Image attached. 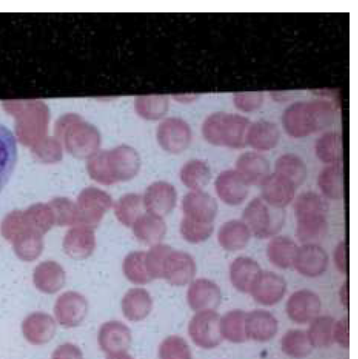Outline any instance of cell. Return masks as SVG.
Masks as SVG:
<instances>
[{"label": "cell", "mask_w": 358, "mask_h": 359, "mask_svg": "<svg viewBox=\"0 0 358 359\" xmlns=\"http://www.w3.org/2000/svg\"><path fill=\"white\" fill-rule=\"evenodd\" d=\"M260 187L261 198L275 208L284 209L295 197L296 187L275 172L270 174Z\"/></svg>", "instance_id": "obj_19"}, {"label": "cell", "mask_w": 358, "mask_h": 359, "mask_svg": "<svg viewBox=\"0 0 358 359\" xmlns=\"http://www.w3.org/2000/svg\"><path fill=\"white\" fill-rule=\"evenodd\" d=\"M339 296H340V302H341L342 304L343 305V306L345 308H347L349 299H348L347 283L346 281H345L340 287V292H339Z\"/></svg>", "instance_id": "obj_47"}, {"label": "cell", "mask_w": 358, "mask_h": 359, "mask_svg": "<svg viewBox=\"0 0 358 359\" xmlns=\"http://www.w3.org/2000/svg\"><path fill=\"white\" fill-rule=\"evenodd\" d=\"M279 137V130L275 123L260 120L248 127L246 143L256 150L268 151L277 146Z\"/></svg>", "instance_id": "obj_28"}, {"label": "cell", "mask_w": 358, "mask_h": 359, "mask_svg": "<svg viewBox=\"0 0 358 359\" xmlns=\"http://www.w3.org/2000/svg\"><path fill=\"white\" fill-rule=\"evenodd\" d=\"M246 313L232 310L220 318V332L223 338L233 343H241L247 339L245 331Z\"/></svg>", "instance_id": "obj_37"}, {"label": "cell", "mask_w": 358, "mask_h": 359, "mask_svg": "<svg viewBox=\"0 0 358 359\" xmlns=\"http://www.w3.org/2000/svg\"><path fill=\"white\" fill-rule=\"evenodd\" d=\"M244 222L251 233L258 238L274 237L284 221L283 209L266 203L261 197L252 199L244 208Z\"/></svg>", "instance_id": "obj_5"}, {"label": "cell", "mask_w": 358, "mask_h": 359, "mask_svg": "<svg viewBox=\"0 0 358 359\" xmlns=\"http://www.w3.org/2000/svg\"><path fill=\"white\" fill-rule=\"evenodd\" d=\"M73 135V147L77 155L91 158L98 151L100 137L93 125L86 122L77 123Z\"/></svg>", "instance_id": "obj_31"}, {"label": "cell", "mask_w": 358, "mask_h": 359, "mask_svg": "<svg viewBox=\"0 0 358 359\" xmlns=\"http://www.w3.org/2000/svg\"><path fill=\"white\" fill-rule=\"evenodd\" d=\"M334 112L333 105L326 100L298 102L284 111L282 124L290 136L304 137L328 126Z\"/></svg>", "instance_id": "obj_3"}, {"label": "cell", "mask_w": 358, "mask_h": 359, "mask_svg": "<svg viewBox=\"0 0 358 359\" xmlns=\"http://www.w3.org/2000/svg\"><path fill=\"white\" fill-rule=\"evenodd\" d=\"M312 345L307 332L300 330H291L286 332L281 340V348L289 356L303 358L312 351Z\"/></svg>", "instance_id": "obj_38"}, {"label": "cell", "mask_w": 358, "mask_h": 359, "mask_svg": "<svg viewBox=\"0 0 358 359\" xmlns=\"http://www.w3.org/2000/svg\"><path fill=\"white\" fill-rule=\"evenodd\" d=\"M296 237L303 244L316 243L326 235L329 203L314 191L301 193L293 204Z\"/></svg>", "instance_id": "obj_2"}, {"label": "cell", "mask_w": 358, "mask_h": 359, "mask_svg": "<svg viewBox=\"0 0 358 359\" xmlns=\"http://www.w3.org/2000/svg\"><path fill=\"white\" fill-rule=\"evenodd\" d=\"M221 300L219 286L206 278L193 281L187 292V301L190 307L195 311L214 310Z\"/></svg>", "instance_id": "obj_16"}, {"label": "cell", "mask_w": 358, "mask_h": 359, "mask_svg": "<svg viewBox=\"0 0 358 359\" xmlns=\"http://www.w3.org/2000/svg\"><path fill=\"white\" fill-rule=\"evenodd\" d=\"M22 329L27 341L34 345H41L52 339L56 325L53 318L48 313L34 312L24 319Z\"/></svg>", "instance_id": "obj_20"}, {"label": "cell", "mask_w": 358, "mask_h": 359, "mask_svg": "<svg viewBox=\"0 0 358 359\" xmlns=\"http://www.w3.org/2000/svg\"><path fill=\"white\" fill-rule=\"evenodd\" d=\"M329 257L325 250L317 243L298 246L293 266L306 277H317L327 269Z\"/></svg>", "instance_id": "obj_10"}, {"label": "cell", "mask_w": 358, "mask_h": 359, "mask_svg": "<svg viewBox=\"0 0 358 359\" xmlns=\"http://www.w3.org/2000/svg\"><path fill=\"white\" fill-rule=\"evenodd\" d=\"M182 208V219L204 224H213L218 212L215 198L202 190L192 191L185 194Z\"/></svg>", "instance_id": "obj_8"}, {"label": "cell", "mask_w": 358, "mask_h": 359, "mask_svg": "<svg viewBox=\"0 0 358 359\" xmlns=\"http://www.w3.org/2000/svg\"><path fill=\"white\" fill-rule=\"evenodd\" d=\"M317 184L326 198L337 201L345 194L344 170L342 163L330 164L319 172Z\"/></svg>", "instance_id": "obj_29"}, {"label": "cell", "mask_w": 358, "mask_h": 359, "mask_svg": "<svg viewBox=\"0 0 358 359\" xmlns=\"http://www.w3.org/2000/svg\"><path fill=\"white\" fill-rule=\"evenodd\" d=\"M274 172L286 178L297 188L303 184L306 179L307 167L298 156L288 153L277 159Z\"/></svg>", "instance_id": "obj_33"}, {"label": "cell", "mask_w": 358, "mask_h": 359, "mask_svg": "<svg viewBox=\"0 0 358 359\" xmlns=\"http://www.w3.org/2000/svg\"><path fill=\"white\" fill-rule=\"evenodd\" d=\"M180 177L183 184L187 188L193 191L201 190L210 182L211 169L202 160H190L181 168Z\"/></svg>", "instance_id": "obj_34"}, {"label": "cell", "mask_w": 358, "mask_h": 359, "mask_svg": "<svg viewBox=\"0 0 358 359\" xmlns=\"http://www.w3.org/2000/svg\"><path fill=\"white\" fill-rule=\"evenodd\" d=\"M263 100V94L258 91L237 93L233 96L235 107L241 111L247 112L259 109Z\"/></svg>", "instance_id": "obj_43"}, {"label": "cell", "mask_w": 358, "mask_h": 359, "mask_svg": "<svg viewBox=\"0 0 358 359\" xmlns=\"http://www.w3.org/2000/svg\"><path fill=\"white\" fill-rule=\"evenodd\" d=\"M131 330L119 320H109L100 327L98 342L101 350L107 354L126 352L131 346Z\"/></svg>", "instance_id": "obj_13"}, {"label": "cell", "mask_w": 358, "mask_h": 359, "mask_svg": "<svg viewBox=\"0 0 358 359\" xmlns=\"http://www.w3.org/2000/svg\"><path fill=\"white\" fill-rule=\"evenodd\" d=\"M196 271L195 261L190 254L171 248L161 263V278L171 285L182 286L192 280Z\"/></svg>", "instance_id": "obj_7"}, {"label": "cell", "mask_w": 358, "mask_h": 359, "mask_svg": "<svg viewBox=\"0 0 358 359\" xmlns=\"http://www.w3.org/2000/svg\"><path fill=\"white\" fill-rule=\"evenodd\" d=\"M88 303L86 298L77 292H68L58 300L54 313L58 322L65 327L80 325L86 316Z\"/></svg>", "instance_id": "obj_15"}, {"label": "cell", "mask_w": 358, "mask_h": 359, "mask_svg": "<svg viewBox=\"0 0 358 359\" xmlns=\"http://www.w3.org/2000/svg\"><path fill=\"white\" fill-rule=\"evenodd\" d=\"M18 158V143L13 130L0 121V191L8 182Z\"/></svg>", "instance_id": "obj_21"}, {"label": "cell", "mask_w": 358, "mask_h": 359, "mask_svg": "<svg viewBox=\"0 0 358 359\" xmlns=\"http://www.w3.org/2000/svg\"><path fill=\"white\" fill-rule=\"evenodd\" d=\"M133 233L140 242L155 245L164 238L166 225L162 217L147 211L133 225Z\"/></svg>", "instance_id": "obj_26"}, {"label": "cell", "mask_w": 358, "mask_h": 359, "mask_svg": "<svg viewBox=\"0 0 358 359\" xmlns=\"http://www.w3.org/2000/svg\"><path fill=\"white\" fill-rule=\"evenodd\" d=\"M51 359H84V355L79 347L71 343H65L55 349Z\"/></svg>", "instance_id": "obj_44"}, {"label": "cell", "mask_w": 358, "mask_h": 359, "mask_svg": "<svg viewBox=\"0 0 358 359\" xmlns=\"http://www.w3.org/2000/svg\"><path fill=\"white\" fill-rule=\"evenodd\" d=\"M140 168L138 153L124 144L110 150L97 151L87 163L90 177L102 185L129 181L137 175Z\"/></svg>", "instance_id": "obj_1"}, {"label": "cell", "mask_w": 358, "mask_h": 359, "mask_svg": "<svg viewBox=\"0 0 358 359\" xmlns=\"http://www.w3.org/2000/svg\"><path fill=\"white\" fill-rule=\"evenodd\" d=\"M159 359H192L190 348L185 339L178 335L165 338L159 347Z\"/></svg>", "instance_id": "obj_41"}, {"label": "cell", "mask_w": 358, "mask_h": 359, "mask_svg": "<svg viewBox=\"0 0 358 359\" xmlns=\"http://www.w3.org/2000/svg\"><path fill=\"white\" fill-rule=\"evenodd\" d=\"M153 301L144 288L129 289L121 299L124 316L131 321H140L148 316L152 309Z\"/></svg>", "instance_id": "obj_25"}, {"label": "cell", "mask_w": 358, "mask_h": 359, "mask_svg": "<svg viewBox=\"0 0 358 359\" xmlns=\"http://www.w3.org/2000/svg\"><path fill=\"white\" fill-rule=\"evenodd\" d=\"M188 332L197 346L205 349L216 347L223 339L219 315L214 310L197 312L189 323Z\"/></svg>", "instance_id": "obj_6"}, {"label": "cell", "mask_w": 358, "mask_h": 359, "mask_svg": "<svg viewBox=\"0 0 358 359\" xmlns=\"http://www.w3.org/2000/svg\"><path fill=\"white\" fill-rule=\"evenodd\" d=\"M333 339L342 347L346 348L349 347V322L347 317H343L335 322Z\"/></svg>", "instance_id": "obj_45"}, {"label": "cell", "mask_w": 358, "mask_h": 359, "mask_svg": "<svg viewBox=\"0 0 358 359\" xmlns=\"http://www.w3.org/2000/svg\"><path fill=\"white\" fill-rule=\"evenodd\" d=\"M262 271L255 259L246 256L238 257L230 266V281L237 290L250 293Z\"/></svg>", "instance_id": "obj_22"}, {"label": "cell", "mask_w": 358, "mask_h": 359, "mask_svg": "<svg viewBox=\"0 0 358 359\" xmlns=\"http://www.w3.org/2000/svg\"><path fill=\"white\" fill-rule=\"evenodd\" d=\"M286 290L285 280L272 271H262L250 294L259 304L272 306L278 303Z\"/></svg>", "instance_id": "obj_18"}, {"label": "cell", "mask_w": 358, "mask_h": 359, "mask_svg": "<svg viewBox=\"0 0 358 359\" xmlns=\"http://www.w3.org/2000/svg\"><path fill=\"white\" fill-rule=\"evenodd\" d=\"M126 278L132 283L145 285L152 280L146 264V252L134 251L128 254L122 263Z\"/></svg>", "instance_id": "obj_36"}, {"label": "cell", "mask_w": 358, "mask_h": 359, "mask_svg": "<svg viewBox=\"0 0 358 359\" xmlns=\"http://www.w3.org/2000/svg\"><path fill=\"white\" fill-rule=\"evenodd\" d=\"M333 262L340 273H347V243L345 240L341 241L336 245L333 252Z\"/></svg>", "instance_id": "obj_46"}, {"label": "cell", "mask_w": 358, "mask_h": 359, "mask_svg": "<svg viewBox=\"0 0 358 359\" xmlns=\"http://www.w3.org/2000/svg\"><path fill=\"white\" fill-rule=\"evenodd\" d=\"M157 135L160 146L173 154L184 151L191 140L189 126L179 118H168L163 121L158 127Z\"/></svg>", "instance_id": "obj_9"}, {"label": "cell", "mask_w": 358, "mask_h": 359, "mask_svg": "<svg viewBox=\"0 0 358 359\" xmlns=\"http://www.w3.org/2000/svg\"><path fill=\"white\" fill-rule=\"evenodd\" d=\"M335 322L328 316H317L310 322L307 334L313 347H328L333 343Z\"/></svg>", "instance_id": "obj_39"}, {"label": "cell", "mask_w": 358, "mask_h": 359, "mask_svg": "<svg viewBox=\"0 0 358 359\" xmlns=\"http://www.w3.org/2000/svg\"><path fill=\"white\" fill-rule=\"evenodd\" d=\"M298 248L296 243L290 238L277 236L272 237L268 243L266 254L274 266L286 269L293 266Z\"/></svg>", "instance_id": "obj_30"}, {"label": "cell", "mask_w": 358, "mask_h": 359, "mask_svg": "<svg viewBox=\"0 0 358 359\" xmlns=\"http://www.w3.org/2000/svg\"><path fill=\"white\" fill-rule=\"evenodd\" d=\"M143 198L147 211L163 217L175 208L177 192L171 184L158 181L147 188Z\"/></svg>", "instance_id": "obj_17"}, {"label": "cell", "mask_w": 358, "mask_h": 359, "mask_svg": "<svg viewBox=\"0 0 358 359\" xmlns=\"http://www.w3.org/2000/svg\"><path fill=\"white\" fill-rule=\"evenodd\" d=\"M168 100L164 95H143L136 97L134 102L135 111L142 118L155 120L167 111Z\"/></svg>", "instance_id": "obj_40"}, {"label": "cell", "mask_w": 358, "mask_h": 359, "mask_svg": "<svg viewBox=\"0 0 358 359\" xmlns=\"http://www.w3.org/2000/svg\"><path fill=\"white\" fill-rule=\"evenodd\" d=\"M214 186L218 198L228 205H239L248 196V185L236 170L222 171L217 176Z\"/></svg>", "instance_id": "obj_11"}, {"label": "cell", "mask_w": 358, "mask_h": 359, "mask_svg": "<svg viewBox=\"0 0 358 359\" xmlns=\"http://www.w3.org/2000/svg\"><path fill=\"white\" fill-rule=\"evenodd\" d=\"M251 236V231L243 221L232 219L221 225L217 238L224 250L236 252L247 245Z\"/></svg>", "instance_id": "obj_27"}, {"label": "cell", "mask_w": 358, "mask_h": 359, "mask_svg": "<svg viewBox=\"0 0 358 359\" xmlns=\"http://www.w3.org/2000/svg\"><path fill=\"white\" fill-rule=\"evenodd\" d=\"M278 323L275 317L269 311L253 310L246 313L245 331L247 339L265 341L277 333Z\"/></svg>", "instance_id": "obj_24"}, {"label": "cell", "mask_w": 358, "mask_h": 359, "mask_svg": "<svg viewBox=\"0 0 358 359\" xmlns=\"http://www.w3.org/2000/svg\"><path fill=\"white\" fill-rule=\"evenodd\" d=\"M248 121L234 113L216 112L209 115L202 125V133L207 142L232 149H241L246 144Z\"/></svg>", "instance_id": "obj_4"}, {"label": "cell", "mask_w": 358, "mask_h": 359, "mask_svg": "<svg viewBox=\"0 0 358 359\" xmlns=\"http://www.w3.org/2000/svg\"><path fill=\"white\" fill-rule=\"evenodd\" d=\"M321 310V300L314 292L302 289L294 292L286 303L289 317L297 323L311 322Z\"/></svg>", "instance_id": "obj_14"}, {"label": "cell", "mask_w": 358, "mask_h": 359, "mask_svg": "<svg viewBox=\"0 0 358 359\" xmlns=\"http://www.w3.org/2000/svg\"><path fill=\"white\" fill-rule=\"evenodd\" d=\"M248 186L261 185L270 175L268 161L256 152H245L237 160L235 169Z\"/></svg>", "instance_id": "obj_23"}, {"label": "cell", "mask_w": 358, "mask_h": 359, "mask_svg": "<svg viewBox=\"0 0 358 359\" xmlns=\"http://www.w3.org/2000/svg\"><path fill=\"white\" fill-rule=\"evenodd\" d=\"M317 158L328 165L342 163L343 142L337 132H328L320 136L315 143Z\"/></svg>", "instance_id": "obj_35"}, {"label": "cell", "mask_w": 358, "mask_h": 359, "mask_svg": "<svg viewBox=\"0 0 358 359\" xmlns=\"http://www.w3.org/2000/svg\"><path fill=\"white\" fill-rule=\"evenodd\" d=\"M146 212L143 196L140 194H126L114 206L117 219L127 227H132L137 219Z\"/></svg>", "instance_id": "obj_32"}, {"label": "cell", "mask_w": 358, "mask_h": 359, "mask_svg": "<svg viewBox=\"0 0 358 359\" xmlns=\"http://www.w3.org/2000/svg\"><path fill=\"white\" fill-rule=\"evenodd\" d=\"M213 224L190 222L182 219L180 231L183 238L190 243H199L206 241L213 233Z\"/></svg>", "instance_id": "obj_42"}, {"label": "cell", "mask_w": 358, "mask_h": 359, "mask_svg": "<svg viewBox=\"0 0 358 359\" xmlns=\"http://www.w3.org/2000/svg\"><path fill=\"white\" fill-rule=\"evenodd\" d=\"M83 217L88 226L95 229L105 213L111 208L113 201L106 191L94 187L85 189L79 197Z\"/></svg>", "instance_id": "obj_12"}, {"label": "cell", "mask_w": 358, "mask_h": 359, "mask_svg": "<svg viewBox=\"0 0 358 359\" xmlns=\"http://www.w3.org/2000/svg\"><path fill=\"white\" fill-rule=\"evenodd\" d=\"M106 359H133V358L126 352L108 354Z\"/></svg>", "instance_id": "obj_48"}]
</instances>
